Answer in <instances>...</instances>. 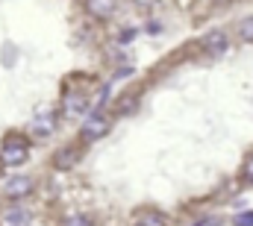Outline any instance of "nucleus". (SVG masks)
Returning <instances> with one entry per match:
<instances>
[{"label": "nucleus", "instance_id": "obj_1", "mask_svg": "<svg viewBox=\"0 0 253 226\" xmlns=\"http://www.w3.org/2000/svg\"><path fill=\"white\" fill-rule=\"evenodd\" d=\"M27 159H30V141L18 132H9L0 144V162L9 168H21Z\"/></svg>", "mask_w": 253, "mask_h": 226}, {"label": "nucleus", "instance_id": "obj_2", "mask_svg": "<svg viewBox=\"0 0 253 226\" xmlns=\"http://www.w3.org/2000/svg\"><path fill=\"white\" fill-rule=\"evenodd\" d=\"M109 126H112V120L103 112L85 114V120H83V126H80V141H83V144H91V141L103 138V135L109 132Z\"/></svg>", "mask_w": 253, "mask_h": 226}, {"label": "nucleus", "instance_id": "obj_3", "mask_svg": "<svg viewBox=\"0 0 253 226\" xmlns=\"http://www.w3.org/2000/svg\"><path fill=\"white\" fill-rule=\"evenodd\" d=\"M59 109H62L68 117H80V114L91 112V100H88V94L80 91V88H65L62 106H59Z\"/></svg>", "mask_w": 253, "mask_h": 226}, {"label": "nucleus", "instance_id": "obj_4", "mask_svg": "<svg viewBox=\"0 0 253 226\" xmlns=\"http://www.w3.org/2000/svg\"><path fill=\"white\" fill-rule=\"evenodd\" d=\"M36 191V179L33 176H9L6 185H3V194L9 200H24Z\"/></svg>", "mask_w": 253, "mask_h": 226}, {"label": "nucleus", "instance_id": "obj_5", "mask_svg": "<svg viewBox=\"0 0 253 226\" xmlns=\"http://www.w3.org/2000/svg\"><path fill=\"white\" fill-rule=\"evenodd\" d=\"M200 47H203V53H206L209 59H218V56H224V53H227L230 38H227V33H224V30H212V33H206V36H203Z\"/></svg>", "mask_w": 253, "mask_h": 226}, {"label": "nucleus", "instance_id": "obj_6", "mask_svg": "<svg viewBox=\"0 0 253 226\" xmlns=\"http://www.w3.org/2000/svg\"><path fill=\"white\" fill-rule=\"evenodd\" d=\"M53 129H56V112L53 109H39V114L33 117V123H30V132L36 135V138H50L53 135Z\"/></svg>", "mask_w": 253, "mask_h": 226}, {"label": "nucleus", "instance_id": "obj_7", "mask_svg": "<svg viewBox=\"0 0 253 226\" xmlns=\"http://www.w3.org/2000/svg\"><path fill=\"white\" fill-rule=\"evenodd\" d=\"M0 226H33V215L24 206L12 203V206H6L0 212Z\"/></svg>", "mask_w": 253, "mask_h": 226}, {"label": "nucleus", "instance_id": "obj_8", "mask_svg": "<svg viewBox=\"0 0 253 226\" xmlns=\"http://www.w3.org/2000/svg\"><path fill=\"white\" fill-rule=\"evenodd\" d=\"M80 153H83V147H80V144H65L62 150H56V156H53V168H56V170H71V168H77V162H80Z\"/></svg>", "mask_w": 253, "mask_h": 226}, {"label": "nucleus", "instance_id": "obj_9", "mask_svg": "<svg viewBox=\"0 0 253 226\" xmlns=\"http://www.w3.org/2000/svg\"><path fill=\"white\" fill-rule=\"evenodd\" d=\"M118 9V0H85V12L94 21H109Z\"/></svg>", "mask_w": 253, "mask_h": 226}, {"label": "nucleus", "instance_id": "obj_10", "mask_svg": "<svg viewBox=\"0 0 253 226\" xmlns=\"http://www.w3.org/2000/svg\"><path fill=\"white\" fill-rule=\"evenodd\" d=\"M132 226H168V218H165L162 212H156V209H144V212L132 221Z\"/></svg>", "mask_w": 253, "mask_h": 226}, {"label": "nucleus", "instance_id": "obj_11", "mask_svg": "<svg viewBox=\"0 0 253 226\" xmlns=\"http://www.w3.org/2000/svg\"><path fill=\"white\" fill-rule=\"evenodd\" d=\"M138 103H141V97H138V94H124V97H118L115 112H118V114H132L135 109H138Z\"/></svg>", "mask_w": 253, "mask_h": 226}, {"label": "nucleus", "instance_id": "obj_12", "mask_svg": "<svg viewBox=\"0 0 253 226\" xmlns=\"http://www.w3.org/2000/svg\"><path fill=\"white\" fill-rule=\"evenodd\" d=\"M59 226H97V224H94L91 215H85V212H74V215H68Z\"/></svg>", "mask_w": 253, "mask_h": 226}, {"label": "nucleus", "instance_id": "obj_13", "mask_svg": "<svg viewBox=\"0 0 253 226\" xmlns=\"http://www.w3.org/2000/svg\"><path fill=\"white\" fill-rule=\"evenodd\" d=\"M236 30H239V38H242V41L253 44V15H248L245 21H239V27H236Z\"/></svg>", "mask_w": 253, "mask_h": 226}, {"label": "nucleus", "instance_id": "obj_14", "mask_svg": "<svg viewBox=\"0 0 253 226\" xmlns=\"http://www.w3.org/2000/svg\"><path fill=\"white\" fill-rule=\"evenodd\" d=\"M242 182L245 185H253V153L245 156V165H242Z\"/></svg>", "mask_w": 253, "mask_h": 226}, {"label": "nucleus", "instance_id": "obj_15", "mask_svg": "<svg viewBox=\"0 0 253 226\" xmlns=\"http://www.w3.org/2000/svg\"><path fill=\"white\" fill-rule=\"evenodd\" d=\"M233 224H236V226H253V212H245V215H236V218H233Z\"/></svg>", "mask_w": 253, "mask_h": 226}, {"label": "nucleus", "instance_id": "obj_16", "mask_svg": "<svg viewBox=\"0 0 253 226\" xmlns=\"http://www.w3.org/2000/svg\"><path fill=\"white\" fill-rule=\"evenodd\" d=\"M132 3H135V6H141V9H150V6H156L159 0H132Z\"/></svg>", "mask_w": 253, "mask_h": 226}, {"label": "nucleus", "instance_id": "obj_17", "mask_svg": "<svg viewBox=\"0 0 253 226\" xmlns=\"http://www.w3.org/2000/svg\"><path fill=\"white\" fill-rule=\"evenodd\" d=\"M132 36H135V30H126V33H121V41H124V44L126 41H132Z\"/></svg>", "mask_w": 253, "mask_h": 226}, {"label": "nucleus", "instance_id": "obj_18", "mask_svg": "<svg viewBox=\"0 0 253 226\" xmlns=\"http://www.w3.org/2000/svg\"><path fill=\"white\" fill-rule=\"evenodd\" d=\"M197 226H224L221 221H203V224H197Z\"/></svg>", "mask_w": 253, "mask_h": 226}, {"label": "nucleus", "instance_id": "obj_19", "mask_svg": "<svg viewBox=\"0 0 253 226\" xmlns=\"http://www.w3.org/2000/svg\"><path fill=\"white\" fill-rule=\"evenodd\" d=\"M215 3H221V6H227V3H230V0H215Z\"/></svg>", "mask_w": 253, "mask_h": 226}]
</instances>
